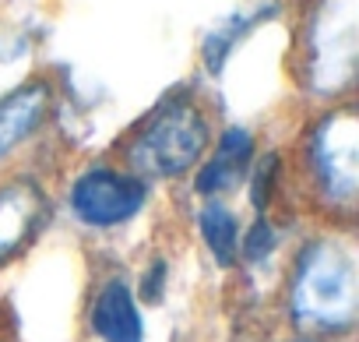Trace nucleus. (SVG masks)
I'll return each instance as SVG.
<instances>
[{
	"label": "nucleus",
	"mask_w": 359,
	"mask_h": 342,
	"mask_svg": "<svg viewBox=\"0 0 359 342\" xmlns=\"http://www.w3.org/2000/svg\"><path fill=\"white\" fill-rule=\"evenodd\" d=\"M43 216H46V198L36 184L22 180L0 191V265L36 237Z\"/></svg>",
	"instance_id": "obj_6"
},
{
	"label": "nucleus",
	"mask_w": 359,
	"mask_h": 342,
	"mask_svg": "<svg viewBox=\"0 0 359 342\" xmlns=\"http://www.w3.org/2000/svg\"><path fill=\"white\" fill-rule=\"evenodd\" d=\"M50 103L53 92L46 81H29L0 99V159L39 131V124L50 113Z\"/></svg>",
	"instance_id": "obj_7"
},
{
	"label": "nucleus",
	"mask_w": 359,
	"mask_h": 342,
	"mask_svg": "<svg viewBox=\"0 0 359 342\" xmlns=\"http://www.w3.org/2000/svg\"><path fill=\"white\" fill-rule=\"evenodd\" d=\"M158 286H165V261H151V272L144 275V300H158Z\"/></svg>",
	"instance_id": "obj_14"
},
{
	"label": "nucleus",
	"mask_w": 359,
	"mask_h": 342,
	"mask_svg": "<svg viewBox=\"0 0 359 342\" xmlns=\"http://www.w3.org/2000/svg\"><path fill=\"white\" fill-rule=\"evenodd\" d=\"M355 74V0H320L306 25V85L334 96Z\"/></svg>",
	"instance_id": "obj_3"
},
{
	"label": "nucleus",
	"mask_w": 359,
	"mask_h": 342,
	"mask_svg": "<svg viewBox=\"0 0 359 342\" xmlns=\"http://www.w3.org/2000/svg\"><path fill=\"white\" fill-rule=\"evenodd\" d=\"M92 331L102 342H144L137 300L123 279H109L92 303Z\"/></svg>",
	"instance_id": "obj_8"
},
{
	"label": "nucleus",
	"mask_w": 359,
	"mask_h": 342,
	"mask_svg": "<svg viewBox=\"0 0 359 342\" xmlns=\"http://www.w3.org/2000/svg\"><path fill=\"white\" fill-rule=\"evenodd\" d=\"M198 226H201V237L212 251V258L229 268L236 261V251H240V230H236V219L226 205L219 202H208L201 212H198Z\"/></svg>",
	"instance_id": "obj_11"
},
{
	"label": "nucleus",
	"mask_w": 359,
	"mask_h": 342,
	"mask_svg": "<svg viewBox=\"0 0 359 342\" xmlns=\"http://www.w3.org/2000/svg\"><path fill=\"white\" fill-rule=\"evenodd\" d=\"M144 195L148 191H144L141 177L120 173V169H106V166H92L71 188V212L85 226L113 230L141 212Z\"/></svg>",
	"instance_id": "obj_5"
},
{
	"label": "nucleus",
	"mask_w": 359,
	"mask_h": 342,
	"mask_svg": "<svg viewBox=\"0 0 359 342\" xmlns=\"http://www.w3.org/2000/svg\"><path fill=\"white\" fill-rule=\"evenodd\" d=\"M275 251V233L264 219H257L250 230H247V240H243V254L247 261H264L268 254Z\"/></svg>",
	"instance_id": "obj_12"
},
{
	"label": "nucleus",
	"mask_w": 359,
	"mask_h": 342,
	"mask_svg": "<svg viewBox=\"0 0 359 342\" xmlns=\"http://www.w3.org/2000/svg\"><path fill=\"white\" fill-rule=\"evenodd\" d=\"M278 15V4H261V8H250V11H240V15H233V18H226L222 25H215L212 29V36L205 39V67L212 71V74H219L222 67H226V57L233 53V46L250 32V29H257L261 22H268V18H275Z\"/></svg>",
	"instance_id": "obj_10"
},
{
	"label": "nucleus",
	"mask_w": 359,
	"mask_h": 342,
	"mask_svg": "<svg viewBox=\"0 0 359 342\" xmlns=\"http://www.w3.org/2000/svg\"><path fill=\"white\" fill-rule=\"evenodd\" d=\"M292 324L306 338H331L355 324L359 310V265L352 244L320 237L303 247L289 289Z\"/></svg>",
	"instance_id": "obj_1"
},
{
	"label": "nucleus",
	"mask_w": 359,
	"mask_h": 342,
	"mask_svg": "<svg viewBox=\"0 0 359 342\" xmlns=\"http://www.w3.org/2000/svg\"><path fill=\"white\" fill-rule=\"evenodd\" d=\"M250 159H254V134L243 127H229L219 138L215 155L208 166H201L198 173V195H226L250 173Z\"/></svg>",
	"instance_id": "obj_9"
},
{
	"label": "nucleus",
	"mask_w": 359,
	"mask_h": 342,
	"mask_svg": "<svg viewBox=\"0 0 359 342\" xmlns=\"http://www.w3.org/2000/svg\"><path fill=\"white\" fill-rule=\"evenodd\" d=\"M208 145V120L191 96H169L134 134L130 166L134 177H180L201 159Z\"/></svg>",
	"instance_id": "obj_2"
},
{
	"label": "nucleus",
	"mask_w": 359,
	"mask_h": 342,
	"mask_svg": "<svg viewBox=\"0 0 359 342\" xmlns=\"http://www.w3.org/2000/svg\"><path fill=\"white\" fill-rule=\"evenodd\" d=\"M275 169H278V159H275V155H268V159H261V162L254 166V205H257V209L268 205V184H271V177H275Z\"/></svg>",
	"instance_id": "obj_13"
},
{
	"label": "nucleus",
	"mask_w": 359,
	"mask_h": 342,
	"mask_svg": "<svg viewBox=\"0 0 359 342\" xmlns=\"http://www.w3.org/2000/svg\"><path fill=\"white\" fill-rule=\"evenodd\" d=\"M310 166L331 205H352L359 195V120L352 110L327 113L310 131Z\"/></svg>",
	"instance_id": "obj_4"
}]
</instances>
